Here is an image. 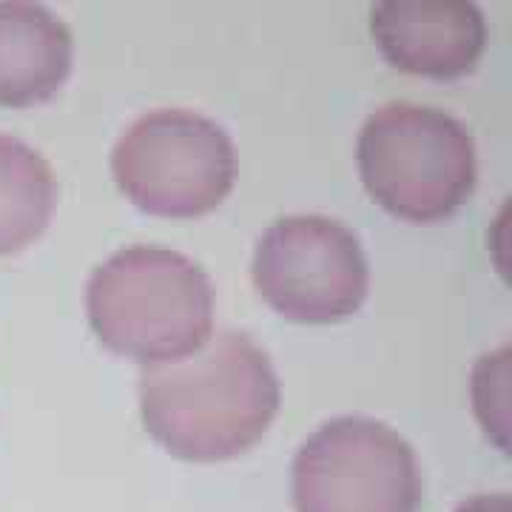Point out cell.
Here are the masks:
<instances>
[{
    "instance_id": "cell-7",
    "label": "cell",
    "mask_w": 512,
    "mask_h": 512,
    "mask_svg": "<svg viewBox=\"0 0 512 512\" xmlns=\"http://www.w3.org/2000/svg\"><path fill=\"white\" fill-rule=\"evenodd\" d=\"M370 32L396 69L439 80L470 72L487 40L484 15L467 0H384Z\"/></svg>"
},
{
    "instance_id": "cell-10",
    "label": "cell",
    "mask_w": 512,
    "mask_h": 512,
    "mask_svg": "<svg viewBox=\"0 0 512 512\" xmlns=\"http://www.w3.org/2000/svg\"><path fill=\"white\" fill-rule=\"evenodd\" d=\"M456 512H512V501L507 493L476 495V498L464 501Z\"/></svg>"
},
{
    "instance_id": "cell-4",
    "label": "cell",
    "mask_w": 512,
    "mask_h": 512,
    "mask_svg": "<svg viewBox=\"0 0 512 512\" xmlns=\"http://www.w3.org/2000/svg\"><path fill=\"white\" fill-rule=\"evenodd\" d=\"M111 174L137 208L154 217H202L237 180L228 131L197 111L157 109L137 117L111 151Z\"/></svg>"
},
{
    "instance_id": "cell-3",
    "label": "cell",
    "mask_w": 512,
    "mask_h": 512,
    "mask_svg": "<svg viewBox=\"0 0 512 512\" xmlns=\"http://www.w3.org/2000/svg\"><path fill=\"white\" fill-rule=\"evenodd\" d=\"M356 157L367 194L407 222L456 214L476 185V146L467 126L416 103L373 111L359 131Z\"/></svg>"
},
{
    "instance_id": "cell-6",
    "label": "cell",
    "mask_w": 512,
    "mask_h": 512,
    "mask_svg": "<svg viewBox=\"0 0 512 512\" xmlns=\"http://www.w3.org/2000/svg\"><path fill=\"white\" fill-rule=\"evenodd\" d=\"M251 271L256 291L276 313L308 325L348 319L370 288L359 237L319 214L276 220L256 242Z\"/></svg>"
},
{
    "instance_id": "cell-2",
    "label": "cell",
    "mask_w": 512,
    "mask_h": 512,
    "mask_svg": "<svg viewBox=\"0 0 512 512\" xmlns=\"http://www.w3.org/2000/svg\"><path fill=\"white\" fill-rule=\"evenodd\" d=\"M86 311L111 353L143 367L177 362L211 336L214 285L180 251L128 245L94 268Z\"/></svg>"
},
{
    "instance_id": "cell-9",
    "label": "cell",
    "mask_w": 512,
    "mask_h": 512,
    "mask_svg": "<svg viewBox=\"0 0 512 512\" xmlns=\"http://www.w3.org/2000/svg\"><path fill=\"white\" fill-rule=\"evenodd\" d=\"M57 180L52 165L12 134H0V256L32 245L52 222Z\"/></svg>"
},
{
    "instance_id": "cell-8",
    "label": "cell",
    "mask_w": 512,
    "mask_h": 512,
    "mask_svg": "<svg viewBox=\"0 0 512 512\" xmlns=\"http://www.w3.org/2000/svg\"><path fill=\"white\" fill-rule=\"evenodd\" d=\"M72 63V32L55 12L29 0H0V106L26 109L52 100Z\"/></svg>"
},
{
    "instance_id": "cell-1",
    "label": "cell",
    "mask_w": 512,
    "mask_h": 512,
    "mask_svg": "<svg viewBox=\"0 0 512 512\" xmlns=\"http://www.w3.org/2000/svg\"><path fill=\"white\" fill-rule=\"evenodd\" d=\"M279 410L268 353L242 330H220L177 362L143 367L140 413L151 439L185 461L242 456Z\"/></svg>"
},
{
    "instance_id": "cell-5",
    "label": "cell",
    "mask_w": 512,
    "mask_h": 512,
    "mask_svg": "<svg viewBox=\"0 0 512 512\" xmlns=\"http://www.w3.org/2000/svg\"><path fill=\"white\" fill-rule=\"evenodd\" d=\"M291 490L296 512H419L421 470L384 421L339 416L296 450Z\"/></svg>"
}]
</instances>
